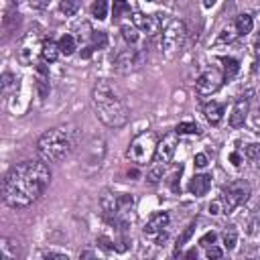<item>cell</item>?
Instances as JSON below:
<instances>
[{
  "mask_svg": "<svg viewBox=\"0 0 260 260\" xmlns=\"http://www.w3.org/2000/svg\"><path fill=\"white\" fill-rule=\"evenodd\" d=\"M41 258H55V260H69L67 254H61V252H53V250H45L41 252Z\"/></svg>",
  "mask_w": 260,
  "mask_h": 260,
  "instance_id": "836d02e7",
  "label": "cell"
},
{
  "mask_svg": "<svg viewBox=\"0 0 260 260\" xmlns=\"http://www.w3.org/2000/svg\"><path fill=\"white\" fill-rule=\"evenodd\" d=\"M215 240H217V234H215V232H207V234H205V236H203V238L199 240V244L207 248V246H211V244H213Z\"/></svg>",
  "mask_w": 260,
  "mask_h": 260,
  "instance_id": "d590c367",
  "label": "cell"
},
{
  "mask_svg": "<svg viewBox=\"0 0 260 260\" xmlns=\"http://www.w3.org/2000/svg\"><path fill=\"white\" fill-rule=\"evenodd\" d=\"M203 116H205V120L211 124V126H217L219 122H221V118H223V106L219 104V102H207L205 106H203Z\"/></svg>",
  "mask_w": 260,
  "mask_h": 260,
  "instance_id": "2e32d148",
  "label": "cell"
},
{
  "mask_svg": "<svg viewBox=\"0 0 260 260\" xmlns=\"http://www.w3.org/2000/svg\"><path fill=\"white\" fill-rule=\"evenodd\" d=\"M195 256H197V252H195V250H189V252H187V258H195Z\"/></svg>",
  "mask_w": 260,
  "mask_h": 260,
  "instance_id": "7bdbcfd3",
  "label": "cell"
},
{
  "mask_svg": "<svg viewBox=\"0 0 260 260\" xmlns=\"http://www.w3.org/2000/svg\"><path fill=\"white\" fill-rule=\"evenodd\" d=\"M91 47L93 49H106L108 47V35H106V30H91Z\"/></svg>",
  "mask_w": 260,
  "mask_h": 260,
  "instance_id": "f546056e",
  "label": "cell"
},
{
  "mask_svg": "<svg viewBox=\"0 0 260 260\" xmlns=\"http://www.w3.org/2000/svg\"><path fill=\"white\" fill-rule=\"evenodd\" d=\"M238 37H240V35H238V30H236L234 22H232V24H228V26L221 28V32L217 35V43H232V41H236Z\"/></svg>",
  "mask_w": 260,
  "mask_h": 260,
  "instance_id": "d4e9b609",
  "label": "cell"
},
{
  "mask_svg": "<svg viewBox=\"0 0 260 260\" xmlns=\"http://www.w3.org/2000/svg\"><path fill=\"white\" fill-rule=\"evenodd\" d=\"M91 16L95 20H104L108 16V0H93V4H91Z\"/></svg>",
  "mask_w": 260,
  "mask_h": 260,
  "instance_id": "cb8c5ba5",
  "label": "cell"
},
{
  "mask_svg": "<svg viewBox=\"0 0 260 260\" xmlns=\"http://www.w3.org/2000/svg\"><path fill=\"white\" fill-rule=\"evenodd\" d=\"M223 81H225V79H223V73H221V71H217V69H207V71H203V73L197 77V81H195V91H197L201 98L213 95V93L221 87Z\"/></svg>",
  "mask_w": 260,
  "mask_h": 260,
  "instance_id": "30bf717a",
  "label": "cell"
},
{
  "mask_svg": "<svg viewBox=\"0 0 260 260\" xmlns=\"http://www.w3.org/2000/svg\"><path fill=\"white\" fill-rule=\"evenodd\" d=\"M156 144H158V138L152 130H144L140 134H136L130 144H128V150H126V156L136 162V165H146L152 156H154V150H156Z\"/></svg>",
  "mask_w": 260,
  "mask_h": 260,
  "instance_id": "8992f818",
  "label": "cell"
},
{
  "mask_svg": "<svg viewBox=\"0 0 260 260\" xmlns=\"http://www.w3.org/2000/svg\"><path fill=\"white\" fill-rule=\"evenodd\" d=\"M112 14H114V20H120L122 16H128L130 14V4L126 0H114Z\"/></svg>",
  "mask_w": 260,
  "mask_h": 260,
  "instance_id": "484cf974",
  "label": "cell"
},
{
  "mask_svg": "<svg viewBox=\"0 0 260 260\" xmlns=\"http://www.w3.org/2000/svg\"><path fill=\"white\" fill-rule=\"evenodd\" d=\"M43 35H41V28L35 26L30 28L28 32L22 35V39L18 41V49H16V59L22 63V65H32L37 55H41V49H43Z\"/></svg>",
  "mask_w": 260,
  "mask_h": 260,
  "instance_id": "52a82bcc",
  "label": "cell"
},
{
  "mask_svg": "<svg viewBox=\"0 0 260 260\" xmlns=\"http://www.w3.org/2000/svg\"><path fill=\"white\" fill-rule=\"evenodd\" d=\"M215 2H217V0H205V2H203V4H205V8H211V6H213V4H215Z\"/></svg>",
  "mask_w": 260,
  "mask_h": 260,
  "instance_id": "b9f144b4",
  "label": "cell"
},
{
  "mask_svg": "<svg viewBox=\"0 0 260 260\" xmlns=\"http://www.w3.org/2000/svg\"><path fill=\"white\" fill-rule=\"evenodd\" d=\"M79 144V132L73 124H59L37 138V152L47 162H61L73 154Z\"/></svg>",
  "mask_w": 260,
  "mask_h": 260,
  "instance_id": "3957f363",
  "label": "cell"
},
{
  "mask_svg": "<svg viewBox=\"0 0 260 260\" xmlns=\"http://www.w3.org/2000/svg\"><path fill=\"white\" fill-rule=\"evenodd\" d=\"M57 43H59V51H61V55H65V57L73 55V53H75V49H77V43H75L73 35H63Z\"/></svg>",
  "mask_w": 260,
  "mask_h": 260,
  "instance_id": "44dd1931",
  "label": "cell"
},
{
  "mask_svg": "<svg viewBox=\"0 0 260 260\" xmlns=\"http://www.w3.org/2000/svg\"><path fill=\"white\" fill-rule=\"evenodd\" d=\"M169 221H171V217H169L167 211H156V213H152V215L148 217L146 225H144V236L150 238V240H154V244L162 246V244L167 242V236H169V234H167Z\"/></svg>",
  "mask_w": 260,
  "mask_h": 260,
  "instance_id": "9c48e42d",
  "label": "cell"
},
{
  "mask_svg": "<svg viewBox=\"0 0 260 260\" xmlns=\"http://www.w3.org/2000/svg\"><path fill=\"white\" fill-rule=\"evenodd\" d=\"M221 240H223V248L225 250H234L236 244H238V230L236 225H228L221 234Z\"/></svg>",
  "mask_w": 260,
  "mask_h": 260,
  "instance_id": "7402d4cb",
  "label": "cell"
},
{
  "mask_svg": "<svg viewBox=\"0 0 260 260\" xmlns=\"http://www.w3.org/2000/svg\"><path fill=\"white\" fill-rule=\"evenodd\" d=\"M59 55H61L59 43H55L53 39H45V41H43V49H41L43 61H45V63H53V61H57Z\"/></svg>",
  "mask_w": 260,
  "mask_h": 260,
  "instance_id": "e0dca14e",
  "label": "cell"
},
{
  "mask_svg": "<svg viewBox=\"0 0 260 260\" xmlns=\"http://www.w3.org/2000/svg\"><path fill=\"white\" fill-rule=\"evenodd\" d=\"M162 173H165V165L154 162V167H150V169H148V173H146V181H148L150 185H156V183H160Z\"/></svg>",
  "mask_w": 260,
  "mask_h": 260,
  "instance_id": "4316f807",
  "label": "cell"
},
{
  "mask_svg": "<svg viewBox=\"0 0 260 260\" xmlns=\"http://www.w3.org/2000/svg\"><path fill=\"white\" fill-rule=\"evenodd\" d=\"M185 41H187V24H185V20L171 18L160 30V43H158L160 53L171 59L177 53H181V49L185 47Z\"/></svg>",
  "mask_w": 260,
  "mask_h": 260,
  "instance_id": "5b68a950",
  "label": "cell"
},
{
  "mask_svg": "<svg viewBox=\"0 0 260 260\" xmlns=\"http://www.w3.org/2000/svg\"><path fill=\"white\" fill-rule=\"evenodd\" d=\"M219 61L223 63V79H225V81L234 79V77H236V73L240 71V63H238L234 57H221Z\"/></svg>",
  "mask_w": 260,
  "mask_h": 260,
  "instance_id": "ffe728a7",
  "label": "cell"
},
{
  "mask_svg": "<svg viewBox=\"0 0 260 260\" xmlns=\"http://www.w3.org/2000/svg\"><path fill=\"white\" fill-rule=\"evenodd\" d=\"M250 95V93H248ZM248 95H240L232 108V114H230V126L232 128H240L244 126L246 122V116H248V110H250V98Z\"/></svg>",
  "mask_w": 260,
  "mask_h": 260,
  "instance_id": "4fadbf2b",
  "label": "cell"
},
{
  "mask_svg": "<svg viewBox=\"0 0 260 260\" xmlns=\"http://www.w3.org/2000/svg\"><path fill=\"white\" fill-rule=\"evenodd\" d=\"M51 183L47 160H22L14 165L2 181V199L8 207H26L35 203Z\"/></svg>",
  "mask_w": 260,
  "mask_h": 260,
  "instance_id": "6da1fadb",
  "label": "cell"
},
{
  "mask_svg": "<svg viewBox=\"0 0 260 260\" xmlns=\"http://www.w3.org/2000/svg\"><path fill=\"white\" fill-rule=\"evenodd\" d=\"M256 162H258V165H256V169L260 171V156H258V160H256Z\"/></svg>",
  "mask_w": 260,
  "mask_h": 260,
  "instance_id": "f6af8a7d",
  "label": "cell"
},
{
  "mask_svg": "<svg viewBox=\"0 0 260 260\" xmlns=\"http://www.w3.org/2000/svg\"><path fill=\"white\" fill-rule=\"evenodd\" d=\"M10 2H12V4H14V6H18V4H20V2H22V0H10Z\"/></svg>",
  "mask_w": 260,
  "mask_h": 260,
  "instance_id": "ee69618b",
  "label": "cell"
},
{
  "mask_svg": "<svg viewBox=\"0 0 260 260\" xmlns=\"http://www.w3.org/2000/svg\"><path fill=\"white\" fill-rule=\"evenodd\" d=\"M177 146H179V134H177V132L165 134V136L158 140V144H156V150H154L152 160L158 162V165H169L171 158H173L175 152H177Z\"/></svg>",
  "mask_w": 260,
  "mask_h": 260,
  "instance_id": "8fae6325",
  "label": "cell"
},
{
  "mask_svg": "<svg viewBox=\"0 0 260 260\" xmlns=\"http://www.w3.org/2000/svg\"><path fill=\"white\" fill-rule=\"evenodd\" d=\"M234 26H236V30H238L240 37H246V35L252 32V28H254V20H252L250 14H238L236 20H234Z\"/></svg>",
  "mask_w": 260,
  "mask_h": 260,
  "instance_id": "ac0fdd59",
  "label": "cell"
},
{
  "mask_svg": "<svg viewBox=\"0 0 260 260\" xmlns=\"http://www.w3.org/2000/svg\"><path fill=\"white\" fill-rule=\"evenodd\" d=\"M193 232H195V221H191V223H189V225L183 230V234L177 238V244H175V246H177V250H175V254H179V250H181V248H183V246H185V244L191 240Z\"/></svg>",
  "mask_w": 260,
  "mask_h": 260,
  "instance_id": "83f0119b",
  "label": "cell"
},
{
  "mask_svg": "<svg viewBox=\"0 0 260 260\" xmlns=\"http://www.w3.org/2000/svg\"><path fill=\"white\" fill-rule=\"evenodd\" d=\"M59 10L65 16H73L79 10V0H59Z\"/></svg>",
  "mask_w": 260,
  "mask_h": 260,
  "instance_id": "4dcf8cb0",
  "label": "cell"
},
{
  "mask_svg": "<svg viewBox=\"0 0 260 260\" xmlns=\"http://www.w3.org/2000/svg\"><path fill=\"white\" fill-rule=\"evenodd\" d=\"M209 189H211V175H205V173L195 175L189 183V193L195 197H203Z\"/></svg>",
  "mask_w": 260,
  "mask_h": 260,
  "instance_id": "5bb4252c",
  "label": "cell"
},
{
  "mask_svg": "<svg viewBox=\"0 0 260 260\" xmlns=\"http://www.w3.org/2000/svg\"><path fill=\"white\" fill-rule=\"evenodd\" d=\"M93 256V252H81L79 254V258H91Z\"/></svg>",
  "mask_w": 260,
  "mask_h": 260,
  "instance_id": "60d3db41",
  "label": "cell"
},
{
  "mask_svg": "<svg viewBox=\"0 0 260 260\" xmlns=\"http://www.w3.org/2000/svg\"><path fill=\"white\" fill-rule=\"evenodd\" d=\"M254 128H256V132H258V128H260V108H258V114H256V118H254Z\"/></svg>",
  "mask_w": 260,
  "mask_h": 260,
  "instance_id": "ab89813d",
  "label": "cell"
},
{
  "mask_svg": "<svg viewBox=\"0 0 260 260\" xmlns=\"http://www.w3.org/2000/svg\"><path fill=\"white\" fill-rule=\"evenodd\" d=\"M0 258H2V260H16V244H12L8 238H2V244H0Z\"/></svg>",
  "mask_w": 260,
  "mask_h": 260,
  "instance_id": "603a6c76",
  "label": "cell"
},
{
  "mask_svg": "<svg viewBox=\"0 0 260 260\" xmlns=\"http://www.w3.org/2000/svg\"><path fill=\"white\" fill-rule=\"evenodd\" d=\"M230 160H232L234 167H240V165L244 162V156H242L240 152H232V154H230Z\"/></svg>",
  "mask_w": 260,
  "mask_h": 260,
  "instance_id": "f35d334b",
  "label": "cell"
},
{
  "mask_svg": "<svg viewBox=\"0 0 260 260\" xmlns=\"http://www.w3.org/2000/svg\"><path fill=\"white\" fill-rule=\"evenodd\" d=\"M91 106L102 124L108 128H122L130 120V110L124 100L116 93V89L108 81H98L91 89Z\"/></svg>",
  "mask_w": 260,
  "mask_h": 260,
  "instance_id": "7a4b0ae2",
  "label": "cell"
},
{
  "mask_svg": "<svg viewBox=\"0 0 260 260\" xmlns=\"http://www.w3.org/2000/svg\"><path fill=\"white\" fill-rule=\"evenodd\" d=\"M0 87H2V95L8 98L12 91H16V87H18V77L12 75L10 71H4V73H2V79H0Z\"/></svg>",
  "mask_w": 260,
  "mask_h": 260,
  "instance_id": "d6986e66",
  "label": "cell"
},
{
  "mask_svg": "<svg viewBox=\"0 0 260 260\" xmlns=\"http://www.w3.org/2000/svg\"><path fill=\"white\" fill-rule=\"evenodd\" d=\"M205 256H207V258H221V256H223V250L211 244V246H207V250H205Z\"/></svg>",
  "mask_w": 260,
  "mask_h": 260,
  "instance_id": "e575fe53",
  "label": "cell"
},
{
  "mask_svg": "<svg viewBox=\"0 0 260 260\" xmlns=\"http://www.w3.org/2000/svg\"><path fill=\"white\" fill-rule=\"evenodd\" d=\"M250 191H252L250 189V183L244 181V179L230 183L228 187L221 189V195L209 203V213L211 215H219V213H225L228 215V213H232L238 205H242V203L248 201Z\"/></svg>",
  "mask_w": 260,
  "mask_h": 260,
  "instance_id": "277c9868",
  "label": "cell"
},
{
  "mask_svg": "<svg viewBox=\"0 0 260 260\" xmlns=\"http://www.w3.org/2000/svg\"><path fill=\"white\" fill-rule=\"evenodd\" d=\"M244 156H246L248 160H258V156H260V144H256V142L248 144V146L244 148Z\"/></svg>",
  "mask_w": 260,
  "mask_h": 260,
  "instance_id": "d6a6232c",
  "label": "cell"
},
{
  "mask_svg": "<svg viewBox=\"0 0 260 260\" xmlns=\"http://www.w3.org/2000/svg\"><path fill=\"white\" fill-rule=\"evenodd\" d=\"M28 2H30V6L37 8V10H45V8L51 4V0H28Z\"/></svg>",
  "mask_w": 260,
  "mask_h": 260,
  "instance_id": "74e56055",
  "label": "cell"
},
{
  "mask_svg": "<svg viewBox=\"0 0 260 260\" xmlns=\"http://www.w3.org/2000/svg\"><path fill=\"white\" fill-rule=\"evenodd\" d=\"M132 24H134L138 30L146 32L148 37H152V35H156V32L160 30V18H158V14L134 12V14H132Z\"/></svg>",
  "mask_w": 260,
  "mask_h": 260,
  "instance_id": "7c38bea8",
  "label": "cell"
},
{
  "mask_svg": "<svg viewBox=\"0 0 260 260\" xmlns=\"http://www.w3.org/2000/svg\"><path fill=\"white\" fill-rule=\"evenodd\" d=\"M175 132L181 136V134H199V126L195 122H179L175 126Z\"/></svg>",
  "mask_w": 260,
  "mask_h": 260,
  "instance_id": "1f68e13d",
  "label": "cell"
},
{
  "mask_svg": "<svg viewBox=\"0 0 260 260\" xmlns=\"http://www.w3.org/2000/svg\"><path fill=\"white\" fill-rule=\"evenodd\" d=\"M114 69L122 75H128V73H134L138 69L144 67L146 63V51L144 49H134V47H128V49H122L120 53H116L114 57Z\"/></svg>",
  "mask_w": 260,
  "mask_h": 260,
  "instance_id": "ba28073f",
  "label": "cell"
},
{
  "mask_svg": "<svg viewBox=\"0 0 260 260\" xmlns=\"http://www.w3.org/2000/svg\"><path fill=\"white\" fill-rule=\"evenodd\" d=\"M195 167H197V169H205V167H207V156H205L203 152H197V154H195Z\"/></svg>",
  "mask_w": 260,
  "mask_h": 260,
  "instance_id": "8d00e7d4",
  "label": "cell"
},
{
  "mask_svg": "<svg viewBox=\"0 0 260 260\" xmlns=\"http://www.w3.org/2000/svg\"><path fill=\"white\" fill-rule=\"evenodd\" d=\"M20 14L16 10H4V16H2V32H4V39H8L12 32H16V28L20 26Z\"/></svg>",
  "mask_w": 260,
  "mask_h": 260,
  "instance_id": "9a60e30c",
  "label": "cell"
},
{
  "mask_svg": "<svg viewBox=\"0 0 260 260\" xmlns=\"http://www.w3.org/2000/svg\"><path fill=\"white\" fill-rule=\"evenodd\" d=\"M120 30H122V37H124V41H126V43L134 45V43L138 41V28H136L134 24H122V26H120Z\"/></svg>",
  "mask_w": 260,
  "mask_h": 260,
  "instance_id": "f1b7e54d",
  "label": "cell"
}]
</instances>
